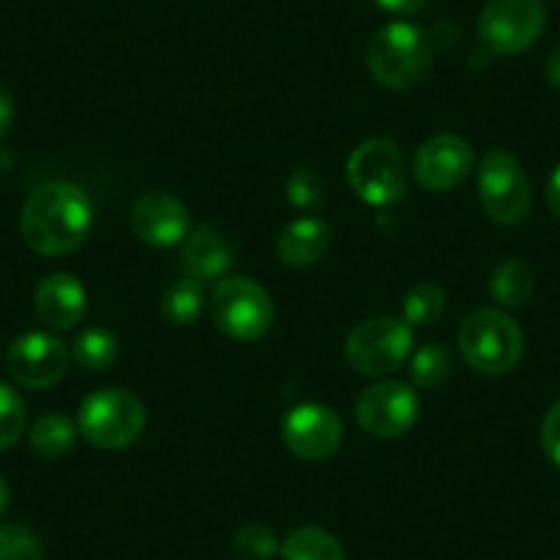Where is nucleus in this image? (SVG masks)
<instances>
[{
    "instance_id": "f3484780",
    "label": "nucleus",
    "mask_w": 560,
    "mask_h": 560,
    "mask_svg": "<svg viewBox=\"0 0 560 560\" xmlns=\"http://www.w3.org/2000/svg\"><path fill=\"white\" fill-rule=\"evenodd\" d=\"M330 240L332 231L325 220L298 218L294 223H289L287 229L280 231L278 242H275V250H278V258L287 267L303 269L316 264L319 258H325Z\"/></svg>"
},
{
    "instance_id": "f257e3e1",
    "label": "nucleus",
    "mask_w": 560,
    "mask_h": 560,
    "mask_svg": "<svg viewBox=\"0 0 560 560\" xmlns=\"http://www.w3.org/2000/svg\"><path fill=\"white\" fill-rule=\"evenodd\" d=\"M94 225V203L72 182H45L25 198L23 240L42 256H63L83 245Z\"/></svg>"
},
{
    "instance_id": "5701e85b",
    "label": "nucleus",
    "mask_w": 560,
    "mask_h": 560,
    "mask_svg": "<svg viewBox=\"0 0 560 560\" xmlns=\"http://www.w3.org/2000/svg\"><path fill=\"white\" fill-rule=\"evenodd\" d=\"M454 371V354L445 343H427L409 358V376L418 387H440Z\"/></svg>"
},
{
    "instance_id": "bb28decb",
    "label": "nucleus",
    "mask_w": 560,
    "mask_h": 560,
    "mask_svg": "<svg viewBox=\"0 0 560 560\" xmlns=\"http://www.w3.org/2000/svg\"><path fill=\"white\" fill-rule=\"evenodd\" d=\"M0 560H45V547L25 525H0Z\"/></svg>"
},
{
    "instance_id": "72a5a7b5",
    "label": "nucleus",
    "mask_w": 560,
    "mask_h": 560,
    "mask_svg": "<svg viewBox=\"0 0 560 560\" xmlns=\"http://www.w3.org/2000/svg\"><path fill=\"white\" fill-rule=\"evenodd\" d=\"M7 509H9V487L7 481L0 478V516L7 514Z\"/></svg>"
},
{
    "instance_id": "6ab92c4d",
    "label": "nucleus",
    "mask_w": 560,
    "mask_h": 560,
    "mask_svg": "<svg viewBox=\"0 0 560 560\" xmlns=\"http://www.w3.org/2000/svg\"><path fill=\"white\" fill-rule=\"evenodd\" d=\"M533 287H536V275L520 258L498 264L489 280V294L500 308H522L530 300Z\"/></svg>"
},
{
    "instance_id": "9b49d317",
    "label": "nucleus",
    "mask_w": 560,
    "mask_h": 560,
    "mask_svg": "<svg viewBox=\"0 0 560 560\" xmlns=\"http://www.w3.org/2000/svg\"><path fill=\"white\" fill-rule=\"evenodd\" d=\"M280 438L294 456L308 462L330 459L343 440L341 418L327 404L305 401L287 412L280 423Z\"/></svg>"
},
{
    "instance_id": "393cba45",
    "label": "nucleus",
    "mask_w": 560,
    "mask_h": 560,
    "mask_svg": "<svg viewBox=\"0 0 560 560\" xmlns=\"http://www.w3.org/2000/svg\"><path fill=\"white\" fill-rule=\"evenodd\" d=\"M28 423V409L20 393L9 387L7 382H0V451L12 448L25 432Z\"/></svg>"
},
{
    "instance_id": "412c9836",
    "label": "nucleus",
    "mask_w": 560,
    "mask_h": 560,
    "mask_svg": "<svg viewBox=\"0 0 560 560\" xmlns=\"http://www.w3.org/2000/svg\"><path fill=\"white\" fill-rule=\"evenodd\" d=\"M203 287L192 278L174 280L168 289L163 292V300H160V311H163V319L168 325L176 327H190L196 325L198 316L203 311Z\"/></svg>"
},
{
    "instance_id": "f03ea898",
    "label": "nucleus",
    "mask_w": 560,
    "mask_h": 560,
    "mask_svg": "<svg viewBox=\"0 0 560 560\" xmlns=\"http://www.w3.org/2000/svg\"><path fill=\"white\" fill-rule=\"evenodd\" d=\"M365 67L385 89H412L432 69V39L412 23L382 25L365 47Z\"/></svg>"
},
{
    "instance_id": "dca6fc26",
    "label": "nucleus",
    "mask_w": 560,
    "mask_h": 560,
    "mask_svg": "<svg viewBox=\"0 0 560 560\" xmlns=\"http://www.w3.org/2000/svg\"><path fill=\"white\" fill-rule=\"evenodd\" d=\"M34 305L45 325L56 327V330H69L85 316V289L69 272L47 275L36 287Z\"/></svg>"
},
{
    "instance_id": "b1692460",
    "label": "nucleus",
    "mask_w": 560,
    "mask_h": 560,
    "mask_svg": "<svg viewBox=\"0 0 560 560\" xmlns=\"http://www.w3.org/2000/svg\"><path fill=\"white\" fill-rule=\"evenodd\" d=\"M401 311L404 322H407L409 327L434 325L445 311V292L440 287H434V283H415L407 292V298H404Z\"/></svg>"
},
{
    "instance_id": "ddd939ff",
    "label": "nucleus",
    "mask_w": 560,
    "mask_h": 560,
    "mask_svg": "<svg viewBox=\"0 0 560 560\" xmlns=\"http://www.w3.org/2000/svg\"><path fill=\"white\" fill-rule=\"evenodd\" d=\"M9 374L31 390L50 387L67 374L69 352L61 338L50 332H25L9 347Z\"/></svg>"
},
{
    "instance_id": "473e14b6",
    "label": "nucleus",
    "mask_w": 560,
    "mask_h": 560,
    "mask_svg": "<svg viewBox=\"0 0 560 560\" xmlns=\"http://www.w3.org/2000/svg\"><path fill=\"white\" fill-rule=\"evenodd\" d=\"M544 72H547V80L555 85V89H560V45L555 47L552 52H549L547 58V67H544Z\"/></svg>"
},
{
    "instance_id": "0eeeda50",
    "label": "nucleus",
    "mask_w": 560,
    "mask_h": 560,
    "mask_svg": "<svg viewBox=\"0 0 560 560\" xmlns=\"http://www.w3.org/2000/svg\"><path fill=\"white\" fill-rule=\"evenodd\" d=\"M412 327L396 316H374L354 327L343 343L347 363L363 376H385L412 358Z\"/></svg>"
},
{
    "instance_id": "4be33fe9",
    "label": "nucleus",
    "mask_w": 560,
    "mask_h": 560,
    "mask_svg": "<svg viewBox=\"0 0 560 560\" xmlns=\"http://www.w3.org/2000/svg\"><path fill=\"white\" fill-rule=\"evenodd\" d=\"M118 338L110 330L91 327L83 330L72 343V360L85 371H105L116 363Z\"/></svg>"
},
{
    "instance_id": "a878e982",
    "label": "nucleus",
    "mask_w": 560,
    "mask_h": 560,
    "mask_svg": "<svg viewBox=\"0 0 560 560\" xmlns=\"http://www.w3.org/2000/svg\"><path fill=\"white\" fill-rule=\"evenodd\" d=\"M234 555L240 560H272L275 555H280V541L272 527L250 522L236 530Z\"/></svg>"
},
{
    "instance_id": "423d86ee",
    "label": "nucleus",
    "mask_w": 560,
    "mask_h": 560,
    "mask_svg": "<svg viewBox=\"0 0 560 560\" xmlns=\"http://www.w3.org/2000/svg\"><path fill=\"white\" fill-rule=\"evenodd\" d=\"M209 308L214 327L234 341H256L275 322V305L267 289L245 275L218 280Z\"/></svg>"
},
{
    "instance_id": "39448f33",
    "label": "nucleus",
    "mask_w": 560,
    "mask_h": 560,
    "mask_svg": "<svg viewBox=\"0 0 560 560\" xmlns=\"http://www.w3.org/2000/svg\"><path fill=\"white\" fill-rule=\"evenodd\" d=\"M349 187L371 207H396L407 198V168L396 140H363L347 160Z\"/></svg>"
},
{
    "instance_id": "c756f323",
    "label": "nucleus",
    "mask_w": 560,
    "mask_h": 560,
    "mask_svg": "<svg viewBox=\"0 0 560 560\" xmlns=\"http://www.w3.org/2000/svg\"><path fill=\"white\" fill-rule=\"evenodd\" d=\"M374 3L382 12L398 14V18H409V14L420 12V9L427 7V0H374Z\"/></svg>"
},
{
    "instance_id": "c85d7f7f",
    "label": "nucleus",
    "mask_w": 560,
    "mask_h": 560,
    "mask_svg": "<svg viewBox=\"0 0 560 560\" xmlns=\"http://www.w3.org/2000/svg\"><path fill=\"white\" fill-rule=\"evenodd\" d=\"M541 448L547 454V459L560 470V401H555L549 407V412L544 415Z\"/></svg>"
},
{
    "instance_id": "aec40b11",
    "label": "nucleus",
    "mask_w": 560,
    "mask_h": 560,
    "mask_svg": "<svg viewBox=\"0 0 560 560\" xmlns=\"http://www.w3.org/2000/svg\"><path fill=\"white\" fill-rule=\"evenodd\" d=\"M28 440L34 454H39L42 459H63L78 443V427L61 412L42 415L39 420H34Z\"/></svg>"
},
{
    "instance_id": "9d476101",
    "label": "nucleus",
    "mask_w": 560,
    "mask_h": 560,
    "mask_svg": "<svg viewBox=\"0 0 560 560\" xmlns=\"http://www.w3.org/2000/svg\"><path fill=\"white\" fill-rule=\"evenodd\" d=\"M420 412L418 393L404 382H376L365 387L358 398V423L365 434L380 440H393L415 427Z\"/></svg>"
},
{
    "instance_id": "f8f14e48",
    "label": "nucleus",
    "mask_w": 560,
    "mask_h": 560,
    "mask_svg": "<svg viewBox=\"0 0 560 560\" xmlns=\"http://www.w3.org/2000/svg\"><path fill=\"white\" fill-rule=\"evenodd\" d=\"M472 165H476V152L470 143L459 135L443 132L429 138L415 152L412 174L420 187L432 192H448L470 176Z\"/></svg>"
},
{
    "instance_id": "cd10ccee",
    "label": "nucleus",
    "mask_w": 560,
    "mask_h": 560,
    "mask_svg": "<svg viewBox=\"0 0 560 560\" xmlns=\"http://www.w3.org/2000/svg\"><path fill=\"white\" fill-rule=\"evenodd\" d=\"M287 196L298 209H316L325 201V185L314 171H294L287 182Z\"/></svg>"
},
{
    "instance_id": "2f4dec72",
    "label": "nucleus",
    "mask_w": 560,
    "mask_h": 560,
    "mask_svg": "<svg viewBox=\"0 0 560 560\" xmlns=\"http://www.w3.org/2000/svg\"><path fill=\"white\" fill-rule=\"evenodd\" d=\"M547 203L549 209L560 218V165L552 171V176H549L547 182Z\"/></svg>"
},
{
    "instance_id": "a211bd4d",
    "label": "nucleus",
    "mask_w": 560,
    "mask_h": 560,
    "mask_svg": "<svg viewBox=\"0 0 560 560\" xmlns=\"http://www.w3.org/2000/svg\"><path fill=\"white\" fill-rule=\"evenodd\" d=\"M280 560H347L341 541L319 525L294 527L280 544Z\"/></svg>"
},
{
    "instance_id": "6e6552de",
    "label": "nucleus",
    "mask_w": 560,
    "mask_h": 560,
    "mask_svg": "<svg viewBox=\"0 0 560 560\" xmlns=\"http://www.w3.org/2000/svg\"><path fill=\"white\" fill-rule=\"evenodd\" d=\"M478 198L494 223L516 225L533 203L530 182L520 160L505 149H489L478 163Z\"/></svg>"
},
{
    "instance_id": "2eb2a0df",
    "label": "nucleus",
    "mask_w": 560,
    "mask_h": 560,
    "mask_svg": "<svg viewBox=\"0 0 560 560\" xmlns=\"http://www.w3.org/2000/svg\"><path fill=\"white\" fill-rule=\"evenodd\" d=\"M234 264V250L220 231L212 225H198L185 236L179 250V267L185 278L207 283V280H223Z\"/></svg>"
},
{
    "instance_id": "7c9ffc66",
    "label": "nucleus",
    "mask_w": 560,
    "mask_h": 560,
    "mask_svg": "<svg viewBox=\"0 0 560 560\" xmlns=\"http://www.w3.org/2000/svg\"><path fill=\"white\" fill-rule=\"evenodd\" d=\"M14 124V100L3 85H0V140L7 138Z\"/></svg>"
},
{
    "instance_id": "7ed1b4c3",
    "label": "nucleus",
    "mask_w": 560,
    "mask_h": 560,
    "mask_svg": "<svg viewBox=\"0 0 560 560\" xmlns=\"http://www.w3.org/2000/svg\"><path fill=\"white\" fill-rule=\"evenodd\" d=\"M459 352L481 374H509L525 352L520 325L500 308H478L459 325Z\"/></svg>"
},
{
    "instance_id": "4468645a",
    "label": "nucleus",
    "mask_w": 560,
    "mask_h": 560,
    "mask_svg": "<svg viewBox=\"0 0 560 560\" xmlns=\"http://www.w3.org/2000/svg\"><path fill=\"white\" fill-rule=\"evenodd\" d=\"M129 225L143 245L171 247L185 242V236L190 234V212L174 192L152 190L135 201Z\"/></svg>"
},
{
    "instance_id": "20e7f679",
    "label": "nucleus",
    "mask_w": 560,
    "mask_h": 560,
    "mask_svg": "<svg viewBox=\"0 0 560 560\" xmlns=\"http://www.w3.org/2000/svg\"><path fill=\"white\" fill-rule=\"evenodd\" d=\"M78 429L96 448H127L147 429V407L124 387H100L80 404Z\"/></svg>"
},
{
    "instance_id": "1a4fd4ad",
    "label": "nucleus",
    "mask_w": 560,
    "mask_h": 560,
    "mask_svg": "<svg viewBox=\"0 0 560 560\" xmlns=\"http://www.w3.org/2000/svg\"><path fill=\"white\" fill-rule=\"evenodd\" d=\"M547 25L541 0H489L478 18V39L494 56H516L536 45Z\"/></svg>"
}]
</instances>
